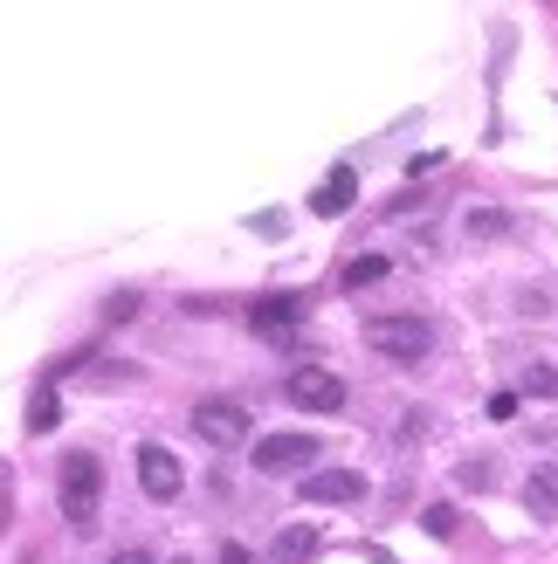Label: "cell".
<instances>
[{"instance_id":"8992f818","label":"cell","mask_w":558,"mask_h":564,"mask_svg":"<svg viewBox=\"0 0 558 564\" xmlns=\"http://www.w3.org/2000/svg\"><path fill=\"white\" fill-rule=\"evenodd\" d=\"M138 489H146L152 502H173L180 489H186V475H180V455H173V447H138Z\"/></svg>"},{"instance_id":"6da1fadb","label":"cell","mask_w":558,"mask_h":564,"mask_svg":"<svg viewBox=\"0 0 558 564\" xmlns=\"http://www.w3.org/2000/svg\"><path fill=\"white\" fill-rule=\"evenodd\" d=\"M55 496H63V517L83 530L97 523V502H104V462L90 455V447H76V455H63V475H55Z\"/></svg>"},{"instance_id":"8fae6325","label":"cell","mask_w":558,"mask_h":564,"mask_svg":"<svg viewBox=\"0 0 558 564\" xmlns=\"http://www.w3.org/2000/svg\"><path fill=\"white\" fill-rule=\"evenodd\" d=\"M524 510L532 517H558V468H532V482H524Z\"/></svg>"},{"instance_id":"2e32d148","label":"cell","mask_w":558,"mask_h":564,"mask_svg":"<svg viewBox=\"0 0 558 564\" xmlns=\"http://www.w3.org/2000/svg\"><path fill=\"white\" fill-rule=\"evenodd\" d=\"M421 523H428V538H455V510H449V502H434V510H421Z\"/></svg>"},{"instance_id":"5b68a950","label":"cell","mask_w":558,"mask_h":564,"mask_svg":"<svg viewBox=\"0 0 558 564\" xmlns=\"http://www.w3.org/2000/svg\"><path fill=\"white\" fill-rule=\"evenodd\" d=\"M193 434H201L207 447H242L248 441V406H235V400H201V406H193Z\"/></svg>"},{"instance_id":"9c48e42d","label":"cell","mask_w":558,"mask_h":564,"mask_svg":"<svg viewBox=\"0 0 558 564\" xmlns=\"http://www.w3.org/2000/svg\"><path fill=\"white\" fill-rule=\"evenodd\" d=\"M352 200H358V173H352V165H331V180L311 193V214L339 220V214H352Z\"/></svg>"},{"instance_id":"277c9868","label":"cell","mask_w":558,"mask_h":564,"mask_svg":"<svg viewBox=\"0 0 558 564\" xmlns=\"http://www.w3.org/2000/svg\"><path fill=\"white\" fill-rule=\"evenodd\" d=\"M290 406H311V413H345V379L331 372V365H297L283 379Z\"/></svg>"},{"instance_id":"7a4b0ae2","label":"cell","mask_w":558,"mask_h":564,"mask_svg":"<svg viewBox=\"0 0 558 564\" xmlns=\"http://www.w3.org/2000/svg\"><path fill=\"white\" fill-rule=\"evenodd\" d=\"M366 345H373L379 358H394V365H421L428 345H434V330H428L421 317H373V324H366Z\"/></svg>"},{"instance_id":"3957f363","label":"cell","mask_w":558,"mask_h":564,"mask_svg":"<svg viewBox=\"0 0 558 564\" xmlns=\"http://www.w3.org/2000/svg\"><path fill=\"white\" fill-rule=\"evenodd\" d=\"M311 462H324L318 434H262L256 441V468L262 475H311Z\"/></svg>"},{"instance_id":"30bf717a","label":"cell","mask_w":558,"mask_h":564,"mask_svg":"<svg viewBox=\"0 0 558 564\" xmlns=\"http://www.w3.org/2000/svg\"><path fill=\"white\" fill-rule=\"evenodd\" d=\"M318 523H290V530H276V544H269V564H311L318 557Z\"/></svg>"},{"instance_id":"d6986e66","label":"cell","mask_w":558,"mask_h":564,"mask_svg":"<svg viewBox=\"0 0 558 564\" xmlns=\"http://www.w3.org/2000/svg\"><path fill=\"white\" fill-rule=\"evenodd\" d=\"M110 564H152V551H138V544H131V551H110Z\"/></svg>"},{"instance_id":"7c38bea8","label":"cell","mask_w":558,"mask_h":564,"mask_svg":"<svg viewBox=\"0 0 558 564\" xmlns=\"http://www.w3.org/2000/svg\"><path fill=\"white\" fill-rule=\"evenodd\" d=\"M462 235L469 241H496V235H511V214L504 207H469L462 214Z\"/></svg>"},{"instance_id":"5bb4252c","label":"cell","mask_w":558,"mask_h":564,"mask_svg":"<svg viewBox=\"0 0 558 564\" xmlns=\"http://www.w3.org/2000/svg\"><path fill=\"white\" fill-rule=\"evenodd\" d=\"M379 275H386V256H358L345 269V290H366V282H379Z\"/></svg>"},{"instance_id":"ac0fdd59","label":"cell","mask_w":558,"mask_h":564,"mask_svg":"<svg viewBox=\"0 0 558 564\" xmlns=\"http://www.w3.org/2000/svg\"><path fill=\"white\" fill-rule=\"evenodd\" d=\"M490 420H517V392H490Z\"/></svg>"},{"instance_id":"e0dca14e","label":"cell","mask_w":558,"mask_h":564,"mask_svg":"<svg viewBox=\"0 0 558 564\" xmlns=\"http://www.w3.org/2000/svg\"><path fill=\"white\" fill-rule=\"evenodd\" d=\"M455 482H462V489H490V462H462Z\"/></svg>"},{"instance_id":"ffe728a7","label":"cell","mask_w":558,"mask_h":564,"mask_svg":"<svg viewBox=\"0 0 558 564\" xmlns=\"http://www.w3.org/2000/svg\"><path fill=\"white\" fill-rule=\"evenodd\" d=\"M221 564H256V557H248V544H221Z\"/></svg>"},{"instance_id":"4fadbf2b","label":"cell","mask_w":558,"mask_h":564,"mask_svg":"<svg viewBox=\"0 0 558 564\" xmlns=\"http://www.w3.org/2000/svg\"><path fill=\"white\" fill-rule=\"evenodd\" d=\"M55 420H63L55 386H35V400H28V434H55Z\"/></svg>"},{"instance_id":"9a60e30c","label":"cell","mask_w":558,"mask_h":564,"mask_svg":"<svg viewBox=\"0 0 558 564\" xmlns=\"http://www.w3.org/2000/svg\"><path fill=\"white\" fill-rule=\"evenodd\" d=\"M524 392H532V400H551V392H558V372H551V365H532V372H524Z\"/></svg>"},{"instance_id":"52a82bcc","label":"cell","mask_w":558,"mask_h":564,"mask_svg":"<svg viewBox=\"0 0 558 564\" xmlns=\"http://www.w3.org/2000/svg\"><path fill=\"white\" fill-rule=\"evenodd\" d=\"M366 496V475L358 468H311L303 475V502H358Z\"/></svg>"},{"instance_id":"ba28073f","label":"cell","mask_w":558,"mask_h":564,"mask_svg":"<svg viewBox=\"0 0 558 564\" xmlns=\"http://www.w3.org/2000/svg\"><path fill=\"white\" fill-rule=\"evenodd\" d=\"M297 310H303V296H256L248 324H256L262 337H276V345H297Z\"/></svg>"}]
</instances>
